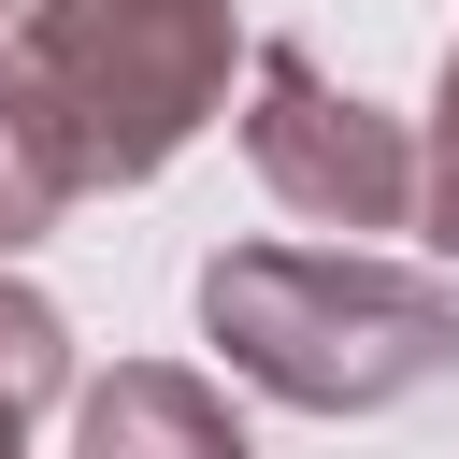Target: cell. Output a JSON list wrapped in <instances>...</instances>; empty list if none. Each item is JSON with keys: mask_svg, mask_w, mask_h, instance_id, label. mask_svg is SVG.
I'll list each match as a JSON object with an SVG mask.
<instances>
[{"mask_svg": "<svg viewBox=\"0 0 459 459\" xmlns=\"http://www.w3.org/2000/svg\"><path fill=\"white\" fill-rule=\"evenodd\" d=\"M244 0H14L0 29V115L43 143L57 201L172 172L230 115Z\"/></svg>", "mask_w": 459, "mask_h": 459, "instance_id": "obj_1", "label": "cell"}, {"mask_svg": "<svg viewBox=\"0 0 459 459\" xmlns=\"http://www.w3.org/2000/svg\"><path fill=\"white\" fill-rule=\"evenodd\" d=\"M57 402H72V316L0 273V459H29V430H43Z\"/></svg>", "mask_w": 459, "mask_h": 459, "instance_id": "obj_5", "label": "cell"}, {"mask_svg": "<svg viewBox=\"0 0 459 459\" xmlns=\"http://www.w3.org/2000/svg\"><path fill=\"white\" fill-rule=\"evenodd\" d=\"M72 459H258V445L186 359H115L72 402Z\"/></svg>", "mask_w": 459, "mask_h": 459, "instance_id": "obj_4", "label": "cell"}, {"mask_svg": "<svg viewBox=\"0 0 459 459\" xmlns=\"http://www.w3.org/2000/svg\"><path fill=\"white\" fill-rule=\"evenodd\" d=\"M244 158L316 230H402L416 215V129L373 115L359 86H330L301 43H258V72H244Z\"/></svg>", "mask_w": 459, "mask_h": 459, "instance_id": "obj_3", "label": "cell"}, {"mask_svg": "<svg viewBox=\"0 0 459 459\" xmlns=\"http://www.w3.org/2000/svg\"><path fill=\"white\" fill-rule=\"evenodd\" d=\"M0 29H14V0H0Z\"/></svg>", "mask_w": 459, "mask_h": 459, "instance_id": "obj_8", "label": "cell"}, {"mask_svg": "<svg viewBox=\"0 0 459 459\" xmlns=\"http://www.w3.org/2000/svg\"><path fill=\"white\" fill-rule=\"evenodd\" d=\"M43 230H57V172H43V143L0 115V258H29Z\"/></svg>", "mask_w": 459, "mask_h": 459, "instance_id": "obj_6", "label": "cell"}, {"mask_svg": "<svg viewBox=\"0 0 459 459\" xmlns=\"http://www.w3.org/2000/svg\"><path fill=\"white\" fill-rule=\"evenodd\" d=\"M416 215H430V244H459V43H445V86H430V143H416Z\"/></svg>", "mask_w": 459, "mask_h": 459, "instance_id": "obj_7", "label": "cell"}, {"mask_svg": "<svg viewBox=\"0 0 459 459\" xmlns=\"http://www.w3.org/2000/svg\"><path fill=\"white\" fill-rule=\"evenodd\" d=\"M201 330L287 416H387L459 373V287H430L402 258H330V244L201 258Z\"/></svg>", "mask_w": 459, "mask_h": 459, "instance_id": "obj_2", "label": "cell"}]
</instances>
